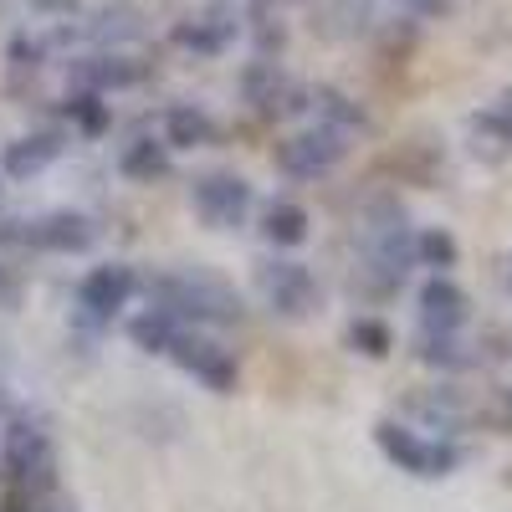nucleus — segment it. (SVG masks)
Here are the masks:
<instances>
[{"instance_id":"f03ea898","label":"nucleus","mask_w":512,"mask_h":512,"mask_svg":"<svg viewBox=\"0 0 512 512\" xmlns=\"http://www.w3.org/2000/svg\"><path fill=\"white\" fill-rule=\"evenodd\" d=\"M0 477H6V487H16L26 497L57 492V441H52L41 415H31V410L11 415L6 441H0Z\"/></svg>"},{"instance_id":"393cba45","label":"nucleus","mask_w":512,"mask_h":512,"mask_svg":"<svg viewBox=\"0 0 512 512\" xmlns=\"http://www.w3.org/2000/svg\"><path fill=\"white\" fill-rule=\"evenodd\" d=\"M456 256H461V246H456L451 231H441V226L415 231V262H420V267H431L436 277H446V272L456 267Z\"/></svg>"},{"instance_id":"4468645a","label":"nucleus","mask_w":512,"mask_h":512,"mask_svg":"<svg viewBox=\"0 0 512 512\" xmlns=\"http://www.w3.org/2000/svg\"><path fill=\"white\" fill-rule=\"evenodd\" d=\"M415 303H420V333H461L466 318H472V297L451 277H431Z\"/></svg>"},{"instance_id":"6e6552de","label":"nucleus","mask_w":512,"mask_h":512,"mask_svg":"<svg viewBox=\"0 0 512 512\" xmlns=\"http://www.w3.org/2000/svg\"><path fill=\"white\" fill-rule=\"evenodd\" d=\"M139 282H144V277L128 267V262H103V267H93L88 277L77 282V318L88 323V328L113 323V313L128 308V297L139 292Z\"/></svg>"},{"instance_id":"6ab92c4d","label":"nucleus","mask_w":512,"mask_h":512,"mask_svg":"<svg viewBox=\"0 0 512 512\" xmlns=\"http://www.w3.org/2000/svg\"><path fill=\"white\" fill-rule=\"evenodd\" d=\"M466 154H472L477 164H507L512 159V134L497 123L492 108L466 118Z\"/></svg>"},{"instance_id":"2eb2a0df","label":"nucleus","mask_w":512,"mask_h":512,"mask_svg":"<svg viewBox=\"0 0 512 512\" xmlns=\"http://www.w3.org/2000/svg\"><path fill=\"white\" fill-rule=\"evenodd\" d=\"M72 77H77V88H88V93H118V88H139L149 77V62L128 57V52H98V57H77Z\"/></svg>"},{"instance_id":"39448f33","label":"nucleus","mask_w":512,"mask_h":512,"mask_svg":"<svg viewBox=\"0 0 512 512\" xmlns=\"http://www.w3.org/2000/svg\"><path fill=\"white\" fill-rule=\"evenodd\" d=\"M344 154H349V139L328 123H313V128H297L292 139H282L272 159L287 180H323L344 164Z\"/></svg>"},{"instance_id":"bb28decb","label":"nucleus","mask_w":512,"mask_h":512,"mask_svg":"<svg viewBox=\"0 0 512 512\" xmlns=\"http://www.w3.org/2000/svg\"><path fill=\"white\" fill-rule=\"evenodd\" d=\"M405 6H410L415 16H451L456 0H405Z\"/></svg>"},{"instance_id":"7c9ffc66","label":"nucleus","mask_w":512,"mask_h":512,"mask_svg":"<svg viewBox=\"0 0 512 512\" xmlns=\"http://www.w3.org/2000/svg\"><path fill=\"white\" fill-rule=\"evenodd\" d=\"M497 420L512 425V390H497Z\"/></svg>"},{"instance_id":"1a4fd4ad","label":"nucleus","mask_w":512,"mask_h":512,"mask_svg":"<svg viewBox=\"0 0 512 512\" xmlns=\"http://www.w3.org/2000/svg\"><path fill=\"white\" fill-rule=\"evenodd\" d=\"M169 359H175L190 379H200L210 395H231L236 390V359H231V349H221L216 338H205L200 328H185L175 338V349H169Z\"/></svg>"},{"instance_id":"5701e85b","label":"nucleus","mask_w":512,"mask_h":512,"mask_svg":"<svg viewBox=\"0 0 512 512\" xmlns=\"http://www.w3.org/2000/svg\"><path fill=\"white\" fill-rule=\"evenodd\" d=\"M180 333H185V323H180V318H169V313H159V308H144L134 323H128V338H134L144 354H169Z\"/></svg>"},{"instance_id":"7ed1b4c3","label":"nucleus","mask_w":512,"mask_h":512,"mask_svg":"<svg viewBox=\"0 0 512 512\" xmlns=\"http://www.w3.org/2000/svg\"><path fill=\"white\" fill-rule=\"evenodd\" d=\"M374 446L384 451L390 466H400V472H410L420 482H441V477H451L461 466V451L451 441H431V436L410 431V425H400V420H379L374 425Z\"/></svg>"},{"instance_id":"473e14b6","label":"nucleus","mask_w":512,"mask_h":512,"mask_svg":"<svg viewBox=\"0 0 512 512\" xmlns=\"http://www.w3.org/2000/svg\"><path fill=\"white\" fill-rule=\"evenodd\" d=\"M0 415H6V395H0Z\"/></svg>"},{"instance_id":"423d86ee","label":"nucleus","mask_w":512,"mask_h":512,"mask_svg":"<svg viewBox=\"0 0 512 512\" xmlns=\"http://www.w3.org/2000/svg\"><path fill=\"white\" fill-rule=\"evenodd\" d=\"M190 200H195V216L210 226V231H236L246 226L251 205H256V190L246 175H236V169H210V175H200L190 185Z\"/></svg>"},{"instance_id":"9b49d317","label":"nucleus","mask_w":512,"mask_h":512,"mask_svg":"<svg viewBox=\"0 0 512 512\" xmlns=\"http://www.w3.org/2000/svg\"><path fill=\"white\" fill-rule=\"evenodd\" d=\"M405 415H415L420 425H431V431H466L482 410L466 390H456V384H431V390H415L405 400Z\"/></svg>"},{"instance_id":"2f4dec72","label":"nucleus","mask_w":512,"mask_h":512,"mask_svg":"<svg viewBox=\"0 0 512 512\" xmlns=\"http://www.w3.org/2000/svg\"><path fill=\"white\" fill-rule=\"evenodd\" d=\"M36 11H72V0H31Z\"/></svg>"},{"instance_id":"20e7f679","label":"nucleus","mask_w":512,"mask_h":512,"mask_svg":"<svg viewBox=\"0 0 512 512\" xmlns=\"http://www.w3.org/2000/svg\"><path fill=\"white\" fill-rule=\"evenodd\" d=\"M251 282H256V297H262V303H267L277 318H287V323L313 318L318 303H323L318 277H313L303 262H292V256H267V262H256Z\"/></svg>"},{"instance_id":"f257e3e1","label":"nucleus","mask_w":512,"mask_h":512,"mask_svg":"<svg viewBox=\"0 0 512 512\" xmlns=\"http://www.w3.org/2000/svg\"><path fill=\"white\" fill-rule=\"evenodd\" d=\"M139 292L149 297V308L180 318L185 328H231V323H241L236 287L216 272H205V267H180V272L144 277Z\"/></svg>"},{"instance_id":"b1692460","label":"nucleus","mask_w":512,"mask_h":512,"mask_svg":"<svg viewBox=\"0 0 512 512\" xmlns=\"http://www.w3.org/2000/svg\"><path fill=\"white\" fill-rule=\"evenodd\" d=\"M62 118L77 128V134H88V139L108 134V123H113V113H108L103 93H88V88H72V93H67V103H62Z\"/></svg>"},{"instance_id":"f8f14e48","label":"nucleus","mask_w":512,"mask_h":512,"mask_svg":"<svg viewBox=\"0 0 512 512\" xmlns=\"http://www.w3.org/2000/svg\"><path fill=\"white\" fill-rule=\"evenodd\" d=\"M93 241H98V226L82 210H47V216L26 221V246H36V251L72 256V251H88Z\"/></svg>"},{"instance_id":"c756f323","label":"nucleus","mask_w":512,"mask_h":512,"mask_svg":"<svg viewBox=\"0 0 512 512\" xmlns=\"http://www.w3.org/2000/svg\"><path fill=\"white\" fill-rule=\"evenodd\" d=\"M0 303L16 308V272L11 267H0Z\"/></svg>"},{"instance_id":"a211bd4d","label":"nucleus","mask_w":512,"mask_h":512,"mask_svg":"<svg viewBox=\"0 0 512 512\" xmlns=\"http://www.w3.org/2000/svg\"><path fill=\"white\" fill-rule=\"evenodd\" d=\"M216 139H221V128H216V118H210L200 103H175L164 113V144L169 149H205Z\"/></svg>"},{"instance_id":"0eeeda50","label":"nucleus","mask_w":512,"mask_h":512,"mask_svg":"<svg viewBox=\"0 0 512 512\" xmlns=\"http://www.w3.org/2000/svg\"><path fill=\"white\" fill-rule=\"evenodd\" d=\"M241 98L267 113V118H292V113H308L313 108V88H303L297 77L282 72V62L272 57H251L241 72Z\"/></svg>"},{"instance_id":"9d476101","label":"nucleus","mask_w":512,"mask_h":512,"mask_svg":"<svg viewBox=\"0 0 512 512\" xmlns=\"http://www.w3.org/2000/svg\"><path fill=\"white\" fill-rule=\"evenodd\" d=\"M241 31H246V26H241V16H236V11L210 6V11H200V16L175 21L169 41H175L180 52H195V57H221V52H231V47H236V36H241Z\"/></svg>"},{"instance_id":"ddd939ff","label":"nucleus","mask_w":512,"mask_h":512,"mask_svg":"<svg viewBox=\"0 0 512 512\" xmlns=\"http://www.w3.org/2000/svg\"><path fill=\"white\" fill-rule=\"evenodd\" d=\"M62 149H67V128H31V134H21L0 149V169L11 180H36L47 164L62 159Z\"/></svg>"},{"instance_id":"c85d7f7f","label":"nucleus","mask_w":512,"mask_h":512,"mask_svg":"<svg viewBox=\"0 0 512 512\" xmlns=\"http://www.w3.org/2000/svg\"><path fill=\"white\" fill-rule=\"evenodd\" d=\"M0 512H31V497L16 492V487H6V497H0Z\"/></svg>"},{"instance_id":"4be33fe9","label":"nucleus","mask_w":512,"mask_h":512,"mask_svg":"<svg viewBox=\"0 0 512 512\" xmlns=\"http://www.w3.org/2000/svg\"><path fill=\"white\" fill-rule=\"evenodd\" d=\"M262 236H267V246H277V251L303 246V241H308V210L297 205V200H272V205L262 210Z\"/></svg>"},{"instance_id":"dca6fc26","label":"nucleus","mask_w":512,"mask_h":512,"mask_svg":"<svg viewBox=\"0 0 512 512\" xmlns=\"http://www.w3.org/2000/svg\"><path fill=\"white\" fill-rule=\"evenodd\" d=\"M88 36L98 41L103 52H118L123 41H139L144 36V6H139V0H108V6L93 11Z\"/></svg>"},{"instance_id":"412c9836","label":"nucleus","mask_w":512,"mask_h":512,"mask_svg":"<svg viewBox=\"0 0 512 512\" xmlns=\"http://www.w3.org/2000/svg\"><path fill=\"white\" fill-rule=\"evenodd\" d=\"M118 175L123 180H134V185H154L169 175V144L164 139H134V144H123L118 154Z\"/></svg>"},{"instance_id":"a878e982","label":"nucleus","mask_w":512,"mask_h":512,"mask_svg":"<svg viewBox=\"0 0 512 512\" xmlns=\"http://www.w3.org/2000/svg\"><path fill=\"white\" fill-rule=\"evenodd\" d=\"M344 338H349V349L364 354V359H384V354L395 349V333H390V323H384V318H354Z\"/></svg>"},{"instance_id":"aec40b11","label":"nucleus","mask_w":512,"mask_h":512,"mask_svg":"<svg viewBox=\"0 0 512 512\" xmlns=\"http://www.w3.org/2000/svg\"><path fill=\"white\" fill-rule=\"evenodd\" d=\"M313 113H318V123H328V128H338L344 139H354V134H369V113L344 93V88H313Z\"/></svg>"},{"instance_id":"f3484780","label":"nucleus","mask_w":512,"mask_h":512,"mask_svg":"<svg viewBox=\"0 0 512 512\" xmlns=\"http://www.w3.org/2000/svg\"><path fill=\"white\" fill-rule=\"evenodd\" d=\"M415 359L431 364V369H441V374H466V369L482 364V349L466 344L461 333H420V338H415Z\"/></svg>"},{"instance_id":"cd10ccee","label":"nucleus","mask_w":512,"mask_h":512,"mask_svg":"<svg viewBox=\"0 0 512 512\" xmlns=\"http://www.w3.org/2000/svg\"><path fill=\"white\" fill-rule=\"evenodd\" d=\"M487 108L497 113V123H502V128H507V134H512V82H507V88L497 93V103H487Z\"/></svg>"}]
</instances>
